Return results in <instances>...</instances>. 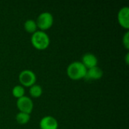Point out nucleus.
<instances>
[{
    "label": "nucleus",
    "mask_w": 129,
    "mask_h": 129,
    "mask_svg": "<svg viewBox=\"0 0 129 129\" xmlns=\"http://www.w3.org/2000/svg\"><path fill=\"white\" fill-rule=\"evenodd\" d=\"M98 58L92 53H86L82 56V63L85 66V67L88 70L98 66Z\"/></svg>",
    "instance_id": "obj_8"
},
{
    "label": "nucleus",
    "mask_w": 129,
    "mask_h": 129,
    "mask_svg": "<svg viewBox=\"0 0 129 129\" xmlns=\"http://www.w3.org/2000/svg\"><path fill=\"white\" fill-rule=\"evenodd\" d=\"M87 69L81 61H74L71 63L67 69V76L73 80H79L85 78Z\"/></svg>",
    "instance_id": "obj_1"
},
{
    "label": "nucleus",
    "mask_w": 129,
    "mask_h": 129,
    "mask_svg": "<svg viewBox=\"0 0 129 129\" xmlns=\"http://www.w3.org/2000/svg\"><path fill=\"white\" fill-rule=\"evenodd\" d=\"M128 57H129V54L128 53H127V54H126V56H125V62H126V63H127V64H128L129 63Z\"/></svg>",
    "instance_id": "obj_15"
},
{
    "label": "nucleus",
    "mask_w": 129,
    "mask_h": 129,
    "mask_svg": "<svg viewBox=\"0 0 129 129\" xmlns=\"http://www.w3.org/2000/svg\"><path fill=\"white\" fill-rule=\"evenodd\" d=\"M29 119H30V115L29 114L22 113V112H19L16 115V121L17 122V123H19L20 125H25V124L28 123Z\"/></svg>",
    "instance_id": "obj_12"
},
{
    "label": "nucleus",
    "mask_w": 129,
    "mask_h": 129,
    "mask_svg": "<svg viewBox=\"0 0 129 129\" xmlns=\"http://www.w3.org/2000/svg\"><path fill=\"white\" fill-rule=\"evenodd\" d=\"M36 23L37 27L42 29V31H43L51 27L54 23V18L51 13L48 11H45L41 13L38 16Z\"/></svg>",
    "instance_id": "obj_3"
},
{
    "label": "nucleus",
    "mask_w": 129,
    "mask_h": 129,
    "mask_svg": "<svg viewBox=\"0 0 129 129\" xmlns=\"http://www.w3.org/2000/svg\"><path fill=\"white\" fill-rule=\"evenodd\" d=\"M17 107L20 112L30 114L33 109V103L30 98L24 95L17 99Z\"/></svg>",
    "instance_id": "obj_5"
},
{
    "label": "nucleus",
    "mask_w": 129,
    "mask_h": 129,
    "mask_svg": "<svg viewBox=\"0 0 129 129\" xmlns=\"http://www.w3.org/2000/svg\"><path fill=\"white\" fill-rule=\"evenodd\" d=\"M103 74H104L103 70L97 66L88 69L84 79H85L86 80H98L103 76Z\"/></svg>",
    "instance_id": "obj_9"
},
{
    "label": "nucleus",
    "mask_w": 129,
    "mask_h": 129,
    "mask_svg": "<svg viewBox=\"0 0 129 129\" xmlns=\"http://www.w3.org/2000/svg\"><path fill=\"white\" fill-rule=\"evenodd\" d=\"M37 25L35 20H27L24 23V29L26 32L33 34L37 31Z\"/></svg>",
    "instance_id": "obj_10"
},
{
    "label": "nucleus",
    "mask_w": 129,
    "mask_h": 129,
    "mask_svg": "<svg viewBox=\"0 0 129 129\" xmlns=\"http://www.w3.org/2000/svg\"><path fill=\"white\" fill-rule=\"evenodd\" d=\"M25 90L22 85H16L12 89V94L16 98H20L23 96H24Z\"/></svg>",
    "instance_id": "obj_13"
},
{
    "label": "nucleus",
    "mask_w": 129,
    "mask_h": 129,
    "mask_svg": "<svg viewBox=\"0 0 129 129\" xmlns=\"http://www.w3.org/2000/svg\"><path fill=\"white\" fill-rule=\"evenodd\" d=\"M19 82L26 87H31L36 83V76L35 73L29 70H24L19 74Z\"/></svg>",
    "instance_id": "obj_4"
},
{
    "label": "nucleus",
    "mask_w": 129,
    "mask_h": 129,
    "mask_svg": "<svg viewBox=\"0 0 129 129\" xmlns=\"http://www.w3.org/2000/svg\"><path fill=\"white\" fill-rule=\"evenodd\" d=\"M32 45L38 50L46 49L50 44L49 36L42 30H37L31 36Z\"/></svg>",
    "instance_id": "obj_2"
},
{
    "label": "nucleus",
    "mask_w": 129,
    "mask_h": 129,
    "mask_svg": "<svg viewBox=\"0 0 129 129\" xmlns=\"http://www.w3.org/2000/svg\"><path fill=\"white\" fill-rule=\"evenodd\" d=\"M39 127L41 129H57L58 122L53 116H46L40 120Z\"/></svg>",
    "instance_id": "obj_6"
},
{
    "label": "nucleus",
    "mask_w": 129,
    "mask_h": 129,
    "mask_svg": "<svg viewBox=\"0 0 129 129\" xmlns=\"http://www.w3.org/2000/svg\"><path fill=\"white\" fill-rule=\"evenodd\" d=\"M42 94V88L39 85L34 84L31 87H29V94L31 97L34 98H39Z\"/></svg>",
    "instance_id": "obj_11"
},
{
    "label": "nucleus",
    "mask_w": 129,
    "mask_h": 129,
    "mask_svg": "<svg viewBox=\"0 0 129 129\" xmlns=\"http://www.w3.org/2000/svg\"><path fill=\"white\" fill-rule=\"evenodd\" d=\"M129 8L128 6L122 7L118 13V20L121 26L125 29L129 28Z\"/></svg>",
    "instance_id": "obj_7"
},
{
    "label": "nucleus",
    "mask_w": 129,
    "mask_h": 129,
    "mask_svg": "<svg viewBox=\"0 0 129 129\" xmlns=\"http://www.w3.org/2000/svg\"><path fill=\"white\" fill-rule=\"evenodd\" d=\"M122 42H123V45H124L125 48L127 50H128L129 49V32L128 31H127V32L125 33V35H124V36H123V38H122Z\"/></svg>",
    "instance_id": "obj_14"
}]
</instances>
